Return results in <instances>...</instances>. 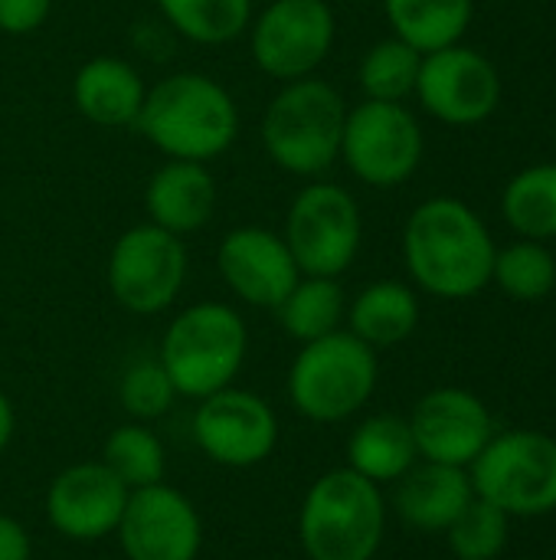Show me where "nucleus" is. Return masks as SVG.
Wrapping results in <instances>:
<instances>
[{
    "label": "nucleus",
    "instance_id": "473e14b6",
    "mask_svg": "<svg viewBox=\"0 0 556 560\" xmlns=\"http://www.w3.org/2000/svg\"><path fill=\"white\" fill-rule=\"evenodd\" d=\"M29 555H33V545H29L26 528L16 518L0 515V560H29Z\"/></svg>",
    "mask_w": 556,
    "mask_h": 560
},
{
    "label": "nucleus",
    "instance_id": "9b49d317",
    "mask_svg": "<svg viewBox=\"0 0 556 560\" xmlns=\"http://www.w3.org/2000/svg\"><path fill=\"white\" fill-rule=\"evenodd\" d=\"M246 33L259 72L279 82H295L315 75L328 59L338 20L328 0H272Z\"/></svg>",
    "mask_w": 556,
    "mask_h": 560
},
{
    "label": "nucleus",
    "instance_id": "39448f33",
    "mask_svg": "<svg viewBox=\"0 0 556 560\" xmlns=\"http://www.w3.org/2000/svg\"><path fill=\"white\" fill-rule=\"evenodd\" d=\"M387 509L380 486L354 469L321 476L298 515V538L311 560H374L383 545Z\"/></svg>",
    "mask_w": 556,
    "mask_h": 560
},
{
    "label": "nucleus",
    "instance_id": "6ab92c4d",
    "mask_svg": "<svg viewBox=\"0 0 556 560\" xmlns=\"http://www.w3.org/2000/svg\"><path fill=\"white\" fill-rule=\"evenodd\" d=\"M144 95L141 72L118 56H95L72 75V105L98 128H134Z\"/></svg>",
    "mask_w": 556,
    "mask_h": 560
},
{
    "label": "nucleus",
    "instance_id": "ddd939ff",
    "mask_svg": "<svg viewBox=\"0 0 556 560\" xmlns=\"http://www.w3.org/2000/svg\"><path fill=\"white\" fill-rule=\"evenodd\" d=\"M193 440L216 466L252 469L272 456L279 420L259 394L223 387L200 400L193 413Z\"/></svg>",
    "mask_w": 556,
    "mask_h": 560
},
{
    "label": "nucleus",
    "instance_id": "4be33fe9",
    "mask_svg": "<svg viewBox=\"0 0 556 560\" xmlns=\"http://www.w3.org/2000/svg\"><path fill=\"white\" fill-rule=\"evenodd\" d=\"M347 331L364 345L393 348L406 341L419 325V299L406 282L380 279L360 289V295L347 305Z\"/></svg>",
    "mask_w": 556,
    "mask_h": 560
},
{
    "label": "nucleus",
    "instance_id": "6e6552de",
    "mask_svg": "<svg viewBox=\"0 0 556 560\" xmlns=\"http://www.w3.org/2000/svg\"><path fill=\"white\" fill-rule=\"evenodd\" d=\"M282 236L301 276L338 279L360 253L364 217L351 190L318 180L292 197Z\"/></svg>",
    "mask_w": 556,
    "mask_h": 560
},
{
    "label": "nucleus",
    "instance_id": "412c9836",
    "mask_svg": "<svg viewBox=\"0 0 556 560\" xmlns=\"http://www.w3.org/2000/svg\"><path fill=\"white\" fill-rule=\"evenodd\" d=\"M419 463L410 420L393 413L367 417L347 440V469L370 479L374 486L403 479Z\"/></svg>",
    "mask_w": 556,
    "mask_h": 560
},
{
    "label": "nucleus",
    "instance_id": "bb28decb",
    "mask_svg": "<svg viewBox=\"0 0 556 560\" xmlns=\"http://www.w3.org/2000/svg\"><path fill=\"white\" fill-rule=\"evenodd\" d=\"M419 66H423V52L413 49L410 43H403L400 36H390V39L374 43L364 52L357 79H360V89L367 98L403 102L406 95L416 92Z\"/></svg>",
    "mask_w": 556,
    "mask_h": 560
},
{
    "label": "nucleus",
    "instance_id": "1a4fd4ad",
    "mask_svg": "<svg viewBox=\"0 0 556 560\" xmlns=\"http://www.w3.org/2000/svg\"><path fill=\"white\" fill-rule=\"evenodd\" d=\"M423 151V128L403 102L364 98L360 105L347 108L341 158L367 187L390 190L406 184L416 174Z\"/></svg>",
    "mask_w": 556,
    "mask_h": 560
},
{
    "label": "nucleus",
    "instance_id": "9d476101",
    "mask_svg": "<svg viewBox=\"0 0 556 560\" xmlns=\"http://www.w3.org/2000/svg\"><path fill=\"white\" fill-rule=\"evenodd\" d=\"M187 246L180 236L138 223L125 230L108 253V292L131 315H161L170 308L187 282Z\"/></svg>",
    "mask_w": 556,
    "mask_h": 560
},
{
    "label": "nucleus",
    "instance_id": "72a5a7b5",
    "mask_svg": "<svg viewBox=\"0 0 556 560\" xmlns=\"http://www.w3.org/2000/svg\"><path fill=\"white\" fill-rule=\"evenodd\" d=\"M13 427H16V420H13V404H10L7 394L0 390V456L7 453V446H10V440H13Z\"/></svg>",
    "mask_w": 556,
    "mask_h": 560
},
{
    "label": "nucleus",
    "instance_id": "0eeeda50",
    "mask_svg": "<svg viewBox=\"0 0 556 560\" xmlns=\"http://www.w3.org/2000/svg\"><path fill=\"white\" fill-rule=\"evenodd\" d=\"M478 499L508 518H537L556 512V440L537 430H511L488 440L469 466Z\"/></svg>",
    "mask_w": 556,
    "mask_h": 560
},
{
    "label": "nucleus",
    "instance_id": "20e7f679",
    "mask_svg": "<svg viewBox=\"0 0 556 560\" xmlns=\"http://www.w3.org/2000/svg\"><path fill=\"white\" fill-rule=\"evenodd\" d=\"M249 351L242 315L226 302H197L184 308L164 331L161 364L177 397L203 400L233 387Z\"/></svg>",
    "mask_w": 556,
    "mask_h": 560
},
{
    "label": "nucleus",
    "instance_id": "f3484780",
    "mask_svg": "<svg viewBox=\"0 0 556 560\" xmlns=\"http://www.w3.org/2000/svg\"><path fill=\"white\" fill-rule=\"evenodd\" d=\"M410 430H413L419 459L462 466V469H469L475 456L495 436L488 407L462 387L429 390L416 404L410 417Z\"/></svg>",
    "mask_w": 556,
    "mask_h": 560
},
{
    "label": "nucleus",
    "instance_id": "dca6fc26",
    "mask_svg": "<svg viewBox=\"0 0 556 560\" xmlns=\"http://www.w3.org/2000/svg\"><path fill=\"white\" fill-rule=\"evenodd\" d=\"M131 489L98 459L62 469L46 489V522L69 541L115 535Z\"/></svg>",
    "mask_w": 556,
    "mask_h": 560
},
{
    "label": "nucleus",
    "instance_id": "c756f323",
    "mask_svg": "<svg viewBox=\"0 0 556 560\" xmlns=\"http://www.w3.org/2000/svg\"><path fill=\"white\" fill-rule=\"evenodd\" d=\"M508 532H511V518L478 495L446 528L449 548L459 560H495L508 545Z\"/></svg>",
    "mask_w": 556,
    "mask_h": 560
},
{
    "label": "nucleus",
    "instance_id": "a878e982",
    "mask_svg": "<svg viewBox=\"0 0 556 560\" xmlns=\"http://www.w3.org/2000/svg\"><path fill=\"white\" fill-rule=\"evenodd\" d=\"M164 20L200 46H226L252 23V0H157Z\"/></svg>",
    "mask_w": 556,
    "mask_h": 560
},
{
    "label": "nucleus",
    "instance_id": "2f4dec72",
    "mask_svg": "<svg viewBox=\"0 0 556 560\" xmlns=\"http://www.w3.org/2000/svg\"><path fill=\"white\" fill-rule=\"evenodd\" d=\"M52 13V0H0V33L29 36Z\"/></svg>",
    "mask_w": 556,
    "mask_h": 560
},
{
    "label": "nucleus",
    "instance_id": "5701e85b",
    "mask_svg": "<svg viewBox=\"0 0 556 560\" xmlns=\"http://www.w3.org/2000/svg\"><path fill=\"white\" fill-rule=\"evenodd\" d=\"M383 13L393 36L426 56L465 36L475 0H383Z\"/></svg>",
    "mask_w": 556,
    "mask_h": 560
},
{
    "label": "nucleus",
    "instance_id": "393cba45",
    "mask_svg": "<svg viewBox=\"0 0 556 560\" xmlns=\"http://www.w3.org/2000/svg\"><path fill=\"white\" fill-rule=\"evenodd\" d=\"M501 213L524 240L556 236V164H534L514 174L501 194Z\"/></svg>",
    "mask_w": 556,
    "mask_h": 560
},
{
    "label": "nucleus",
    "instance_id": "2eb2a0df",
    "mask_svg": "<svg viewBox=\"0 0 556 560\" xmlns=\"http://www.w3.org/2000/svg\"><path fill=\"white\" fill-rule=\"evenodd\" d=\"M216 266L226 289L252 308H279L301 279L282 233L265 226H236L220 240Z\"/></svg>",
    "mask_w": 556,
    "mask_h": 560
},
{
    "label": "nucleus",
    "instance_id": "423d86ee",
    "mask_svg": "<svg viewBox=\"0 0 556 560\" xmlns=\"http://www.w3.org/2000/svg\"><path fill=\"white\" fill-rule=\"evenodd\" d=\"M377 374V351L341 328L301 345L288 368V397L301 417L341 423L374 397Z\"/></svg>",
    "mask_w": 556,
    "mask_h": 560
},
{
    "label": "nucleus",
    "instance_id": "cd10ccee",
    "mask_svg": "<svg viewBox=\"0 0 556 560\" xmlns=\"http://www.w3.org/2000/svg\"><path fill=\"white\" fill-rule=\"evenodd\" d=\"M102 463L134 492L144 486L164 482V443L157 433L144 423H125L118 427L102 450Z\"/></svg>",
    "mask_w": 556,
    "mask_h": 560
},
{
    "label": "nucleus",
    "instance_id": "b1692460",
    "mask_svg": "<svg viewBox=\"0 0 556 560\" xmlns=\"http://www.w3.org/2000/svg\"><path fill=\"white\" fill-rule=\"evenodd\" d=\"M282 328L288 338L308 345L331 331H341V322L347 315V299L338 279L328 276H301L295 289L282 299L275 308Z\"/></svg>",
    "mask_w": 556,
    "mask_h": 560
},
{
    "label": "nucleus",
    "instance_id": "7ed1b4c3",
    "mask_svg": "<svg viewBox=\"0 0 556 560\" xmlns=\"http://www.w3.org/2000/svg\"><path fill=\"white\" fill-rule=\"evenodd\" d=\"M347 105L324 79L282 82L262 115V148L275 167L295 177H318L341 161Z\"/></svg>",
    "mask_w": 556,
    "mask_h": 560
},
{
    "label": "nucleus",
    "instance_id": "4468645a",
    "mask_svg": "<svg viewBox=\"0 0 556 560\" xmlns=\"http://www.w3.org/2000/svg\"><path fill=\"white\" fill-rule=\"evenodd\" d=\"M115 535L128 560H197L203 522L184 492L157 482L128 495Z\"/></svg>",
    "mask_w": 556,
    "mask_h": 560
},
{
    "label": "nucleus",
    "instance_id": "c85d7f7f",
    "mask_svg": "<svg viewBox=\"0 0 556 560\" xmlns=\"http://www.w3.org/2000/svg\"><path fill=\"white\" fill-rule=\"evenodd\" d=\"M492 282L518 302L547 299L556 289V259L541 240H521L495 253Z\"/></svg>",
    "mask_w": 556,
    "mask_h": 560
},
{
    "label": "nucleus",
    "instance_id": "f8f14e48",
    "mask_svg": "<svg viewBox=\"0 0 556 560\" xmlns=\"http://www.w3.org/2000/svg\"><path fill=\"white\" fill-rule=\"evenodd\" d=\"M413 95L446 125H478L501 102V75L488 56L452 43L423 56Z\"/></svg>",
    "mask_w": 556,
    "mask_h": 560
},
{
    "label": "nucleus",
    "instance_id": "7c9ffc66",
    "mask_svg": "<svg viewBox=\"0 0 556 560\" xmlns=\"http://www.w3.org/2000/svg\"><path fill=\"white\" fill-rule=\"evenodd\" d=\"M118 400H121L128 417H134L138 423H147V420L164 417L174 407L177 390H174V381L167 377L161 361H138L134 368L125 371L121 387H118Z\"/></svg>",
    "mask_w": 556,
    "mask_h": 560
},
{
    "label": "nucleus",
    "instance_id": "aec40b11",
    "mask_svg": "<svg viewBox=\"0 0 556 560\" xmlns=\"http://www.w3.org/2000/svg\"><path fill=\"white\" fill-rule=\"evenodd\" d=\"M472 499L475 489L462 466L423 459L397 479V512L419 532H446Z\"/></svg>",
    "mask_w": 556,
    "mask_h": 560
},
{
    "label": "nucleus",
    "instance_id": "a211bd4d",
    "mask_svg": "<svg viewBox=\"0 0 556 560\" xmlns=\"http://www.w3.org/2000/svg\"><path fill=\"white\" fill-rule=\"evenodd\" d=\"M144 210H147V223H154L180 240L203 230L216 210V180H213L210 167L200 161L167 158L147 177Z\"/></svg>",
    "mask_w": 556,
    "mask_h": 560
},
{
    "label": "nucleus",
    "instance_id": "f03ea898",
    "mask_svg": "<svg viewBox=\"0 0 556 560\" xmlns=\"http://www.w3.org/2000/svg\"><path fill=\"white\" fill-rule=\"evenodd\" d=\"M134 131L174 161L210 164L239 138V105L216 79L174 72L147 89Z\"/></svg>",
    "mask_w": 556,
    "mask_h": 560
},
{
    "label": "nucleus",
    "instance_id": "f257e3e1",
    "mask_svg": "<svg viewBox=\"0 0 556 560\" xmlns=\"http://www.w3.org/2000/svg\"><path fill=\"white\" fill-rule=\"evenodd\" d=\"M495 240L459 197L423 200L403 230V259L413 282L436 299H472L492 282Z\"/></svg>",
    "mask_w": 556,
    "mask_h": 560
}]
</instances>
